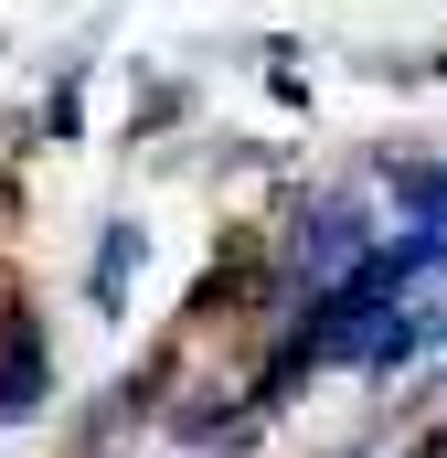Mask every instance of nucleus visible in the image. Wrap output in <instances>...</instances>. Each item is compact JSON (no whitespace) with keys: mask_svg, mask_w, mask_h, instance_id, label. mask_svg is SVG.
Wrapping results in <instances>:
<instances>
[{"mask_svg":"<svg viewBox=\"0 0 447 458\" xmlns=\"http://www.w3.org/2000/svg\"><path fill=\"white\" fill-rule=\"evenodd\" d=\"M0 362H11V373H0V416H32V405L54 394V352H43V331H11Z\"/></svg>","mask_w":447,"mask_h":458,"instance_id":"1","label":"nucleus"},{"mask_svg":"<svg viewBox=\"0 0 447 458\" xmlns=\"http://www.w3.org/2000/svg\"><path fill=\"white\" fill-rule=\"evenodd\" d=\"M128 267H139V225H107V245H97V310L128 299Z\"/></svg>","mask_w":447,"mask_h":458,"instance_id":"2","label":"nucleus"}]
</instances>
